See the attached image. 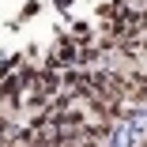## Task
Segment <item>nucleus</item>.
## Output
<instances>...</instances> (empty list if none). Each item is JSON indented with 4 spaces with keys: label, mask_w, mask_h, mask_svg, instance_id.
Wrapping results in <instances>:
<instances>
[{
    "label": "nucleus",
    "mask_w": 147,
    "mask_h": 147,
    "mask_svg": "<svg viewBox=\"0 0 147 147\" xmlns=\"http://www.w3.org/2000/svg\"><path fill=\"white\" fill-rule=\"evenodd\" d=\"M76 61H79V45L68 34H61V38L53 42V49L45 53V68H72Z\"/></svg>",
    "instance_id": "obj_1"
},
{
    "label": "nucleus",
    "mask_w": 147,
    "mask_h": 147,
    "mask_svg": "<svg viewBox=\"0 0 147 147\" xmlns=\"http://www.w3.org/2000/svg\"><path fill=\"white\" fill-rule=\"evenodd\" d=\"M72 38H76V45H91V26H87V23H76Z\"/></svg>",
    "instance_id": "obj_2"
}]
</instances>
